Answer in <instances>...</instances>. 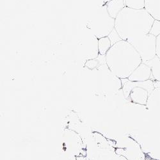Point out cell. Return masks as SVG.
<instances>
[{"label":"cell","mask_w":160,"mask_h":160,"mask_svg":"<svg viewBox=\"0 0 160 160\" xmlns=\"http://www.w3.org/2000/svg\"><path fill=\"white\" fill-rule=\"evenodd\" d=\"M112 44L109 37H104L98 39V48L101 55H106L107 52L111 48Z\"/></svg>","instance_id":"11"},{"label":"cell","mask_w":160,"mask_h":160,"mask_svg":"<svg viewBox=\"0 0 160 160\" xmlns=\"http://www.w3.org/2000/svg\"><path fill=\"white\" fill-rule=\"evenodd\" d=\"M152 79L145 82H131L128 79L122 83V92L126 99L135 104L146 105L151 93L154 89Z\"/></svg>","instance_id":"3"},{"label":"cell","mask_w":160,"mask_h":160,"mask_svg":"<svg viewBox=\"0 0 160 160\" xmlns=\"http://www.w3.org/2000/svg\"><path fill=\"white\" fill-rule=\"evenodd\" d=\"M126 7L132 9H144L145 0H125Z\"/></svg>","instance_id":"12"},{"label":"cell","mask_w":160,"mask_h":160,"mask_svg":"<svg viewBox=\"0 0 160 160\" xmlns=\"http://www.w3.org/2000/svg\"><path fill=\"white\" fill-rule=\"evenodd\" d=\"M109 14L115 19L120 12L126 7L125 0H111L106 5Z\"/></svg>","instance_id":"8"},{"label":"cell","mask_w":160,"mask_h":160,"mask_svg":"<svg viewBox=\"0 0 160 160\" xmlns=\"http://www.w3.org/2000/svg\"><path fill=\"white\" fill-rule=\"evenodd\" d=\"M115 19L113 18L107 10L106 5L98 8L90 21L92 32L98 38L108 37L115 30Z\"/></svg>","instance_id":"4"},{"label":"cell","mask_w":160,"mask_h":160,"mask_svg":"<svg viewBox=\"0 0 160 160\" xmlns=\"http://www.w3.org/2000/svg\"><path fill=\"white\" fill-rule=\"evenodd\" d=\"M131 43L139 53L142 62L146 63L156 57V37L148 33L129 40Z\"/></svg>","instance_id":"5"},{"label":"cell","mask_w":160,"mask_h":160,"mask_svg":"<svg viewBox=\"0 0 160 160\" xmlns=\"http://www.w3.org/2000/svg\"><path fill=\"white\" fill-rule=\"evenodd\" d=\"M151 69L152 76L154 79V81L160 82V58L157 56L152 60L147 62Z\"/></svg>","instance_id":"10"},{"label":"cell","mask_w":160,"mask_h":160,"mask_svg":"<svg viewBox=\"0 0 160 160\" xmlns=\"http://www.w3.org/2000/svg\"><path fill=\"white\" fill-rule=\"evenodd\" d=\"M149 33L154 35L155 37H158L160 35V21L154 20Z\"/></svg>","instance_id":"13"},{"label":"cell","mask_w":160,"mask_h":160,"mask_svg":"<svg viewBox=\"0 0 160 160\" xmlns=\"http://www.w3.org/2000/svg\"><path fill=\"white\" fill-rule=\"evenodd\" d=\"M147 107L153 113L160 115V87H155L149 96Z\"/></svg>","instance_id":"7"},{"label":"cell","mask_w":160,"mask_h":160,"mask_svg":"<svg viewBox=\"0 0 160 160\" xmlns=\"http://www.w3.org/2000/svg\"><path fill=\"white\" fill-rule=\"evenodd\" d=\"M154 20L145 8L125 7L115 18V30L121 40L128 41L149 33Z\"/></svg>","instance_id":"1"},{"label":"cell","mask_w":160,"mask_h":160,"mask_svg":"<svg viewBox=\"0 0 160 160\" xmlns=\"http://www.w3.org/2000/svg\"><path fill=\"white\" fill-rule=\"evenodd\" d=\"M156 56L160 58V35L156 37Z\"/></svg>","instance_id":"15"},{"label":"cell","mask_w":160,"mask_h":160,"mask_svg":"<svg viewBox=\"0 0 160 160\" xmlns=\"http://www.w3.org/2000/svg\"><path fill=\"white\" fill-rule=\"evenodd\" d=\"M106 64L118 78L128 79L142 63L140 55L131 43L121 40L105 55Z\"/></svg>","instance_id":"2"},{"label":"cell","mask_w":160,"mask_h":160,"mask_svg":"<svg viewBox=\"0 0 160 160\" xmlns=\"http://www.w3.org/2000/svg\"><path fill=\"white\" fill-rule=\"evenodd\" d=\"M145 9L154 19L160 21V0H145Z\"/></svg>","instance_id":"9"},{"label":"cell","mask_w":160,"mask_h":160,"mask_svg":"<svg viewBox=\"0 0 160 160\" xmlns=\"http://www.w3.org/2000/svg\"><path fill=\"white\" fill-rule=\"evenodd\" d=\"M151 75L152 72L150 67L142 62L128 79L131 82H145L150 79Z\"/></svg>","instance_id":"6"},{"label":"cell","mask_w":160,"mask_h":160,"mask_svg":"<svg viewBox=\"0 0 160 160\" xmlns=\"http://www.w3.org/2000/svg\"><path fill=\"white\" fill-rule=\"evenodd\" d=\"M99 61L98 59H96V58L90 59L86 62L85 66L90 69H94L96 68L99 65Z\"/></svg>","instance_id":"14"}]
</instances>
